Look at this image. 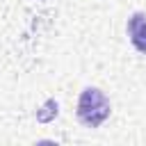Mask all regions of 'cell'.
I'll return each instance as SVG.
<instances>
[{
  "label": "cell",
  "mask_w": 146,
  "mask_h": 146,
  "mask_svg": "<svg viewBox=\"0 0 146 146\" xmlns=\"http://www.w3.org/2000/svg\"><path fill=\"white\" fill-rule=\"evenodd\" d=\"M78 116L84 125L96 128L110 116V100L98 89H84L78 100Z\"/></svg>",
  "instance_id": "1"
},
{
  "label": "cell",
  "mask_w": 146,
  "mask_h": 146,
  "mask_svg": "<svg viewBox=\"0 0 146 146\" xmlns=\"http://www.w3.org/2000/svg\"><path fill=\"white\" fill-rule=\"evenodd\" d=\"M128 32H130V41L132 46L146 55V16L144 14H135L128 21Z\"/></svg>",
  "instance_id": "2"
}]
</instances>
